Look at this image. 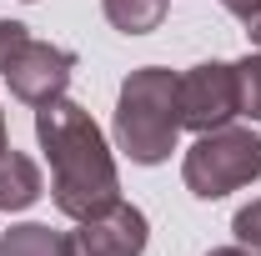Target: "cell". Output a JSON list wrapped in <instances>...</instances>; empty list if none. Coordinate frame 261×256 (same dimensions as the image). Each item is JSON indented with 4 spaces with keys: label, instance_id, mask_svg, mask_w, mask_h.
Masks as SVG:
<instances>
[{
    "label": "cell",
    "instance_id": "obj_12",
    "mask_svg": "<svg viewBox=\"0 0 261 256\" xmlns=\"http://www.w3.org/2000/svg\"><path fill=\"white\" fill-rule=\"evenodd\" d=\"M25 40H31V31H25L20 20H0V75H5L10 61L25 50Z\"/></svg>",
    "mask_w": 261,
    "mask_h": 256
},
{
    "label": "cell",
    "instance_id": "obj_4",
    "mask_svg": "<svg viewBox=\"0 0 261 256\" xmlns=\"http://www.w3.org/2000/svg\"><path fill=\"white\" fill-rule=\"evenodd\" d=\"M181 96V131H216L236 121V75L226 61H201L176 75Z\"/></svg>",
    "mask_w": 261,
    "mask_h": 256
},
{
    "label": "cell",
    "instance_id": "obj_11",
    "mask_svg": "<svg viewBox=\"0 0 261 256\" xmlns=\"http://www.w3.org/2000/svg\"><path fill=\"white\" fill-rule=\"evenodd\" d=\"M231 231H236V241L246 246V251L261 256V196L251 201V206H241L236 216H231Z\"/></svg>",
    "mask_w": 261,
    "mask_h": 256
},
{
    "label": "cell",
    "instance_id": "obj_1",
    "mask_svg": "<svg viewBox=\"0 0 261 256\" xmlns=\"http://www.w3.org/2000/svg\"><path fill=\"white\" fill-rule=\"evenodd\" d=\"M35 141L50 161V196H56L61 216L86 221V216H100L106 206L121 201L116 156L86 106H75L70 96L35 106Z\"/></svg>",
    "mask_w": 261,
    "mask_h": 256
},
{
    "label": "cell",
    "instance_id": "obj_6",
    "mask_svg": "<svg viewBox=\"0 0 261 256\" xmlns=\"http://www.w3.org/2000/svg\"><path fill=\"white\" fill-rule=\"evenodd\" d=\"M70 75H75V50L50 45V40H35V35L25 40V50L10 61V70H5L10 96L25 100V106H45V100L65 96Z\"/></svg>",
    "mask_w": 261,
    "mask_h": 256
},
{
    "label": "cell",
    "instance_id": "obj_14",
    "mask_svg": "<svg viewBox=\"0 0 261 256\" xmlns=\"http://www.w3.org/2000/svg\"><path fill=\"white\" fill-rule=\"evenodd\" d=\"M246 35H251V45L261 50V15H251V20H246Z\"/></svg>",
    "mask_w": 261,
    "mask_h": 256
},
{
    "label": "cell",
    "instance_id": "obj_7",
    "mask_svg": "<svg viewBox=\"0 0 261 256\" xmlns=\"http://www.w3.org/2000/svg\"><path fill=\"white\" fill-rule=\"evenodd\" d=\"M40 166L25 151H5L0 156V211H25L40 201Z\"/></svg>",
    "mask_w": 261,
    "mask_h": 256
},
{
    "label": "cell",
    "instance_id": "obj_3",
    "mask_svg": "<svg viewBox=\"0 0 261 256\" xmlns=\"http://www.w3.org/2000/svg\"><path fill=\"white\" fill-rule=\"evenodd\" d=\"M181 181L196 201H221V196L261 181V136L251 126L201 131L181 161Z\"/></svg>",
    "mask_w": 261,
    "mask_h": 256
},
{
    "label": "cell",
    "instance_id": "obj_2",
    "mask_svg": "<svg viewBox=\"0 0 261 256\" xmlns=\"http://www.w3.org/2000/svg\"><path fill=\"white\" fill-rule=\"evenodd\" d=\"M176 141H181L176 70H166V65L130 70L116 96V151H126L136 166H161L171 161Z\"/></svg>",
    "mask_w": 261,
    "mask_h": 256
},
{
    "label": "cell",
    "instance_id": "obj_16",
    "mask_svg": "<svg viewBox=\"0 0 261 256\" xmlns=\"http://www.w3.org/2000/svg\"><path fill=\"white\" fill-rule=\"evenodd\" d=\"M10 151V141H5V111H0V156Z\"/></svg>",
    "mask_w": 261,
    "mask_h": 256
},
{
    "label": "cell",
    "instance_id": "obj_15",
    "mask_svg": "<svg viewBox=\"0 0 261 256\" xmlns=\"http://www.w3.org/2000/svg\"><path fill=\"white\" fill-rule=\"evenodd\" d=\"M206 256H256V251H246V246H216V251H206Z\"/></svg>",
    "mask_w": 261,
    "mask_h": 256
},
{
    "label": "cell",
    "instance_id": "obj_10",
    "mask_svg": "<svg viewBox=\"0 0 261 256\" xmlns=\"http://www.w3.org/2000/svg\"><path fill=\"white\" fill-rule=\"evenodd\" d=\"M231 75H236V116L256 126L261 121V50L241 56L231 65Z\"/></svg>",
    "mask_w": 261,
    "mask_h": 256
},
{
    "label": "cell",
    "instance_id": "obj_13",
    "mask_svg": "<svg viewBox=\"0 0 261 256\" xmlns=\"http://www.w3.org/2000/svg\"><path fill=\"white\" fill-rule=\"evenodd\" d=\"M221 5H226V10L236 15V20H241V25H246L251 15H261V0H221Z\"/></svg>",
    "mask_w": 261,
    "mask_h": 256
},
{
    "label": "cell",
    "instance_id": "obj_9",
    "mask_svg": "<svg viewBox=\"0 0 261 256\" xmlns=\"http://www.w3.org/2000/svg\"><path fill=\"white\" fill-rule=\"evenodd\" d=\"M0 256H65V236L40 221H20L0 236Z\"/></svg>",
    "mask_w": 261,
    "mask_h": 256
},
{
    "label": "cell",
    "instance_id": "obj_8",
    "mask_svg": "<svg viewBox=\"0 0 261 256\" xmlns=\"http://www.w3.org/2000/svg\"><path fill=\"white\" fill-rule=\"evenodd\" d=\"M100 10H106V20H111L116 31L146 35V31H156V25L166 20L171 0H100Z\"/></svg>",
    "mask_w": 261,
    "mask_h": 256
},
{
    "label": "cell",
    "instance_id": "obj_5",
    "mask_svg": "<svg viewBox=\"0 0 261 256\" xmlns=\"http://www.w3.org/2000/svg\"><path fill=\"white\" fill-rule=\"evenodd\" d=\"M146 241H151L146 211L130 201H116L100 216L75 221V231L65 236V256H141Z\"/></svg>",
    "mask_w": 261,
    "mask_h": 256
}]
</instances>
